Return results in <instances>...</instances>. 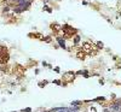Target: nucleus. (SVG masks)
I'll return each mask as SVG.
<instances>
[{
  "mask_svg": "<svg viewBox=\"0 0 121 112\" xmlns=\"http://www.w3.org/2000/svg\"><path fill=\"white\" fill-rule=\"evenodd\" d=\"M58 41H59V45H60V46L64 47V41H62V40H58Z\"/></svg>",
  "mask_w": 121,
  "mask_h": 112,
  "instance_id": "obj_1",
  "label": "nucleus"
}]
</instances>
